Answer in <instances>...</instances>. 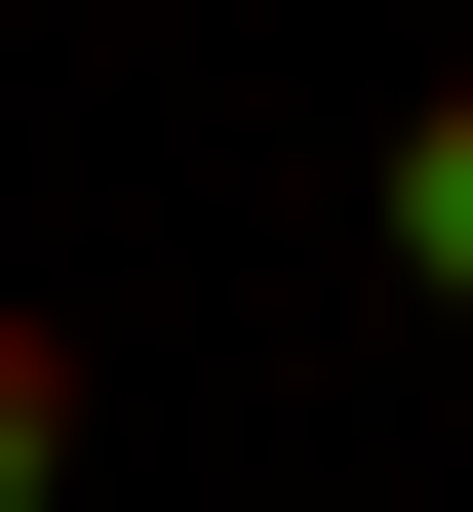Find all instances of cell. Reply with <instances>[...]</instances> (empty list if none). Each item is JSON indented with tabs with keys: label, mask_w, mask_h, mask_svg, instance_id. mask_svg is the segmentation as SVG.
I'll list each match as a JSON object with an SVG mask.
<instances>
[{
	"label": "cell",
	"mask_w": 473,
	"mask_h": 512,
	"mask_svg": "<svg viewBox=\"0 0 473 512\" xmlns=\"http://www.w3.org/2000/svg\"><path fill=\"white\" fill-rule=\"evenodd\" d=\"M0 512H79V316L0 276Z\"/></svg>",
	"instance_id": "7a4b0ae2"
},
{
	"label": "cell",
	"mask_w": 473,
	"mask_h": 512,
	"mask_svg": "<svg viewBox=\"0 0 473 512\" xmlns=\"http://www.w3.org/2000/svg\"><path fill=\"white\" fill-rule=\"evenodd\" d=\"M355 237H395V276H434V316H473V79H434V119H395V158H355Z\"/></svg>",
	"instance_id": "6da1fadb"
}]
</instances>
